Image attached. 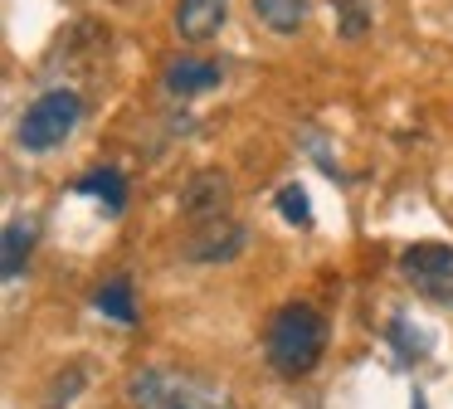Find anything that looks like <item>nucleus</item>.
Segmentation results:
<instances>
[{
    "label": "nucleus",
    "mask_w": 453,
    "mask_h": 409,
    "mask_svg": "<svg viewBox=\"0 0 453 409\" xmlns=\"http://www.w3.org/2000/svg\"><path fill=\"white\" fill-rule=\"evenodd\" d=\"M278 210H283V220L288 224H312V204H307V190L303 185H283V190H278Z\"/></svg>",
    "instance_id": "nucleus-14"
},
{
    "label": "nucleus",
    "mask_w": 453,
    "mask_h": 409,
    "mask_svg": "<svg viewBox=\"0 0 453 409\" xmlns=\"http://www.w3.org/2000/svg\"><path fill=\"white\" fill-rule=\"evenodd\" d=\"M322 351H326V317L312 307V302H283V307L268 317L264 356L283 380L312 375L317 360H322Z\"/></svg>",
    "instance_id": "nucleus-1"
},
{
    "label": "nucleus",
    "mask_w": 453,
    "mask_h": 409,
    "mask_svg": "<svg viewBox=\"0 0 453 409\" xmlns=\"http://www.w3.org/2000/svg\"><path fill=\"white\" fill-rule=\"evenodd\" d=\"M127 399L137 409H239V399L215 380H200L190 370L142 366L127 380Z\"/></svg>",
    "instance_id": "nucleus-2"
},
{
    "label": "nucleus",
    "mask_w": 453,
    "mask_h": 409,
    "mask_svg": "<svg viewBox=\"0 0 453 409\" xmlns=\"http://www.w3.org/2000/svg\"><path fill=\"white\" fill-rule=\"evenodd\" d=\"M79 117H83V97L73 88H50V93H40L25 107L20 127H15V142L25 151H54L79 127Z\"/></svg>",
    "instance_id": "nucleus-3"
},
{
    "label": "nucleus",
    "mask_w": 453,
    "mask_h": 409,
    "mask_svg": "<svg viewBox=\"0 0 453 409\" xmlns=\"http://www.w3.org/2000/svg\"><path fill=\"white\" fill-rule=\"evenodd\" d=\"M229 15V0H180L176 5V35L186 44H205L210 35H219Z\"/></svg>",
    "instance_id": "nucleus-7"
},
{
    "label": "nucleus",
    "mask_w": 453,
    "mask_h": 409,
    "mask_svg": "<svg viewBox=\"0 0 453 409\" xmlns=\"http://www.w3.org/2000/svg\"><path fill=\"white\" fill-rule=\"evenodd\" d=\"M414 409H424V399H414Z\"/></svg>",
    "instance_id": "nucleus-15"
},
{
    "label": "nucleus",
    "mask_w": 453,
    "mask_h": 409,
    "mask_svg": "<svg viewBox=\"0 0 453 409\" xmlns=\"http://www.w3.org/2000/svg\"><path fill=\"white\" fill-rule=\"evenodd\" d=\"M336 19H342V35L346 39H361L371 29V0H332Z\"/></svg>",
    "instance_id": "nucleus-13"
},
{
    "label": "nucleus",
    "mask_w": 453,
    "mask_h": 409,
    "mask_svg": "<svg viewBox=\"0 0 453 409\" xmlns=\"http://www.w3.org/2000/svg\"><path fill=\"white\" fill-rule=\"evenodd\" d=\"M93 307H98L103 317L122 321V327H132V321H137V297H132V282H127V278L98 282V292H93Z\"/></svg>",
    "instance_id": "nucleus-10"
},
{
    "label": "nucleus",
    "mask_w": 453,
    "mask_h": 409,
    "mask_svg": "<svg viewBox=\"0 0 453 409\" xmlns=\"http://www.w3.org/2000/svg\"><path fill=\"white\" fill-rule=\"evenodd\" d=\"M79 190L83 195H98V200L108 204V214L127 210V181H122V171H112V166H108V171H88L79 181Z\"/></svg>",
    "instance_id": "nucleus-12"
},
{
    "label": "nucleus",
    "mask_w": 453,
    "mask_h": 409,
    "mask_svg": "<svg viewBox=\"0 0 453 409\" xmlns=\"http://www.w3.org/2000/svg\"><path fill=\"white\" fill-rule=\"evenodd\" d=\"M254 19L273 35H297L307 25V0H254Z\"/></svg>",
    "instance_id": "nucleus-9"
},
{
    "label": "nucleus",
    "mask_w": 453,
    "mask_h": 409,
    "mask_svg": "<svg viewBox=\"0 0 453 409\" xmlns=\"http://www.w3.org/2000/svg\"><path fill=\"white\" fill-rule=\"evenodd\" d=\"M30 243H35V229L25 220H11L5 224V239H0V273H5V282L20 278L25 259H30Z\"/></svg>",
    "instance_id": "nucleus-11"
},
{
    "label": "nucleus",
    "mask_w": 453,
    "mask_h": 409,
    "mask_svg": "<svg viewBox=\"0 0 453 409\" xmlns=\"http://www.w3.org/2000/svg\"><path fill=\"white\" fill-rule=\"evenodd\" d=\"M225 200H229V185L219 171H200L196 181L186 185V195H180V210L190 214L196 224L215 220V214H225Z\"/></svg>",
    "instance_id": "nucleus-8"
},
{
    "label": "nucleus",
    "mask_w": 453,
    "mask_h": 409,
    "mask_svg": "<svg viewBox=\"0 0 453 409\" xmlns=\"http://www.w3.org/2000/svg\"><path fill=\"white\" fill-rule=\"evenodd\" d=\"M239 249H244V229H239L234 220H225V214H215V220H205L196 229L186 259H196V263H229Z\"/></svg>",
    "instance_id": "nucleus-5"
},
{
    "label": "nucleus",
    "mask_w": 453,
    "mask_h": 409,
    "mask_svg": "<svg viewBox=\"0 0 453 409\" xmlns=\"http://www.w3.org/2000/svg\"><path fill=\"white\" fill-rule=\"evenodd\" d=\"M400 273L419 297L453 307V243H410L400 253Z\"/></svg>",
    "instance_id": "nucleus-4"
},
{
    "label": "nucleus",
    "mask_w": 453,
    "mask_h": 409,
    "mask_svg": "<svg viewBox=\"0 0 453 409\" xmlns=\"http://www.w3.org/2000/svg\"><path fill=\"white\" fill-rule=\"evenodd\" d=\"M219 78H225V68L215 58H171L166 73H161V88L171 97H196V93L219 88Z\"/></svg>",
    "instance_id": "nucleus-6"
}]
</instances>
